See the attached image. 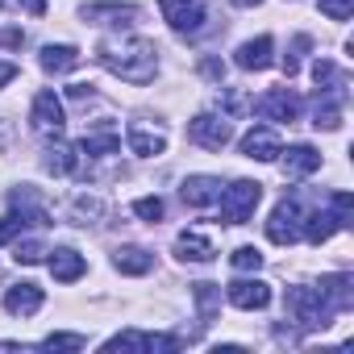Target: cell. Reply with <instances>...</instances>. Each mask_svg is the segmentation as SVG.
Masks as SVG:
<instances>
[{"label": "cell", "mask_w": 354, "mask_h": 354, "mask_svg": "<svg viewBox=\"0 0 354 354\" xmlns=\"http://www.w3.org/2000/svg\"><path fill=\"white\" fill-rule=\"evenodd\" d=\"M201 75L213 80V84H221V80H225V63H221V59H205V63H201Z\"/></svg>", "instance_id": "cell-35"}, {"label": "cell", "mask_w": 354, "mask_h": 354, "mask_svg": "<svg viewBox=\"0 0 354 354\" xmlns=\"http://www.w3.org/2000/svg\"><path fill=\"white\" fill-rule=\"evenodd\" d=\"M84 17H88L92 26H129V21L138 17V9H133V5H88Z\"/></svg>", "instance_id": "cell-21"}, {"label": "cell", "mask_w": 354, "mask_h": 354, "mask_svg": "<svg viewBox=\"0 0 354 354\" xmlns=\"http://www.w3.org/2000/svg\"><path fill=\"white\" fill-rule=\"evenodd\" d=\"M275 42H271V34H259V38H250V42H242L238 46V55H234V63L242 67V71H267L275 59Z\"/></svg>", "instance_id": "cell-10"}, {"label": "cell", "mask_w": 354, "mask_h": 354, "mask_svg": "<svg viewBox=\"0 0 354 354\" xmlns=\"http://www.w3.org/2000/svg\"><path fill=\"white\" fill-rule=\"evenodd\" d=\"M42 254H46V246H42L38 238H26V242H17V250H13V259L26 263V267H30V263H42Z\"/></svg>", "instance_id": "cell-30"}, {"label": "cell", "mask_w": 354, "mask_h": 354, "mask_svg": "<svg viewBox=\"0 0 354 354\" xmlns=\"http://www.w3.org/2000/svg\"><path fill=\"white\" fill-rule=\"evenodd\" d=\"M26 9L30 13H46V0H26Z\"/></svg>", "instance_id": "cell-39"}, {"label": "cell", "mask_w": 354, "mask_h": 354, "mask_svg": "<svg viewBox=\"0 0 354 354\" xmlns=\"http://www.w3.org/2000/svg\"><path fill=\"white\" fill-rule=\"evenodd\" d=\"M350 283H354V279H350L346 271H337V275H325L317 288H321V296L329 300V308H333V313H346V308L354 304V292H350Z\"/></svg>", "instance_id": "cell-17"}, {"label": "cell", "mask_w": 354, "mask_h": 354, "mask_svg": "<svg viewBox=\"0 0 354 354\" xmlns=\"http://www.w3.org/2000/svg\"><path fill=\"white\" fill-rule=\"evenodd\" d=\"M321 5V13L329 17V21H346L350 13H354V0H317Z\"/></svg>", "instance_id": "cell-33"}, {"label": "cell", "mask_w": 354, "mask_h": 354, "mask_svg": "<svg viewBox=\"0 0 354 354\" xmlns=\"http://www.w3.org/2000/svg\"><path fill=\"white\" fill-rule=\"evenodd\" d=\"M30 125H34L38 133H46V138H59V133L67 129V113H63V100H59L50 88L34 96V109H30Z\"/></svg>", "instance_id": "cell-6"}, {"label": "cell", "mask_w": 354, "mask_h": 354, "mask_svg": "<svg viewBox=\"0 0 354 354\" xmlns=\"http://www.w3.org/2000/svg\"><path fill=\"white\" fill-rule=\"evenodd\" d=\"M180 196H184V205H192V209H209V205H217V196H221V180H213V175H188L184 188H180Z\"/></svg>", "instance_id": "cell-11"}, {"label": "cell", "mask_w": 354, "mask_h": 354, "mask_svg": "<svg viewBox=\"0 0 354 354\" xmlns=\"http://www.w3.org/2000/svg\"><path fill=\"white\" fill-rule=\"evenodd\" d=\"M188 138H192L196 146H205V150H221V146H230L234 125H230V117H217V113H196V117L188 121Z\"/></svg>", "instance_id": "cell-4"}, {"label": "cell", "mask_w": 354, "mask_h": 354, "mask_svg": "<svg viewBox=\"0 0 354 354\" xmlns=\"http://www.w3.org/2000/svg\"><path fill=\"white\" fill-rule=\"evenodd\" d=\"M21 42H26V34H21V30H9V34H5V46H21Z\"/></svg>", "instance_id": "cell-38"}, {"label": "cell", "mask_w": 354, "mask_h": 354, "mask_svg": "<svg viewBox=\"0 0 354 354\" xmlns=\"http://www.w3.org/2000/svg\"><path fill=\"white\" fill-rule=\"evenodd\" d=\"M158 46L154 42H146V38H129V42H100V50H96V59L113 71V75H121L125 84H150L154 80V71H158Z\"/></svg>", "instance_id": "cell-1"}, {"label": "cell", "mask_w": 354, "mask_h": 354, "mask_svg": "<svg viewBox=\"0 0 354 354\" xmlns=\"http://www.w3.org/2000/svg\"><path fill=\"white\" fill-rule=\"evenodd\" d=\"M42 346H46V350H84L88 337H84V333H50Z\"/></svg>", "instance_id": "cell-31"}, {"label": "cell", "mask_w": 354, "mask_h": 354, "mask_svg": "<svg viewBox=\"0 0 354 354\" xmlns=\"http://www.w3.org/2000/svg\"><path fill=\"white\" fill-rule=\"evenodd\" d=\"M279 133L275 129H267V125H259V129H250L246 138H242V154L246 158H259V162H275L279 158Z\"/></svg>", "instance_id": "cell-12"}, {"label": "cell", "mask_w": 354, "mask_h": 354, "mask_svg": "<svg viewBox=\"0 0 354 354\" xmlns=\"http://www.w3.org/2000/svg\"><path fill=\"white\" fill-rule=\"evenodd\" d=\"M104 213V205L96 201V196H80L75 205H71V217H75V225H88V217H100Z\"/></svg>", "instance_id": "cell-27"}, {"label": "cell", "mask_w": 354, "mask_h": 354, "mask_svg": "<svg viewBox=\"0 0 354 354\" xmlns=\"http://www.w3.org/2000/svg\"><path fill=\"white\" fill-rule=\"evenodd\" d=\"M230 263H234V271H259V267H263V254H259L254 246H238V250L230 254Z\"/></svg>", "instance_id": "cell-28"}, {"label": "cell", "mask_w": 354, "mask_h": 354, "mask_svg": "<svg viewBox=\"0 0 354 354\" xmlns=\"http://www.w3.org/2000/svg\"><path fill=\"white\" fill-rule=\"evenodd\" d=\"M50 254V275L59 279V283H75L84 271H88V263H84V254L80 250H71V246H59V250H46Z\"/></svg>", "instance_id": "cell-15"}, {"label": "cell", "mask_w": 354, "mask_h": 354, "mask_svg": "<svg viewBox=\"0 0 354 354\" xmlns=\"http://www.w3.org/2000/svg\"><path fill=\"white\" fill-rule=\"evenodd\" d=\"M133 213H138L142 221H150V225H154V221H162V213H167V209H162V201H158V196H142V201H133Z\"/></svg>", "instance_id": "cell-29"}, {"label": "cell", "mask_w": 354, "mask_h": 354, "mask_svg": "<svg viewBox=\"0 0 354 354\" xmlns=\"http://www.w3.org/2000/svg\"><path fill=\"white\" fill-rule=\"evenodd\" d=\"M337 230H346V221L337 217V209H333V213H321V209H317V213H308V217H304L300 238H308L313 246H321V242H329Z\"/></svg>", "instance_id": "cell-14"}, {"label": "cell", "mask_w": 354, "mask_h": 354, "mask_svg": "<svg viewBox=\"0 0 354 354\" xmlns=\"http://www.w3.org/2000/svg\"><path fill=\"white\" fill-rule=\"evenodd\" d=\"M288 313L300 329H325L333 321V308L321 296V288H292L288 292Z\"/></svg>", "instance_id": "cell-3"}, {"label": "cell", "mask_w": 354, "mask_h": 354, "mask_svg": "<svg viewBox=\"0 0 354 354\" xmlns=\"http://www.w3.org/2000/svg\"><path fill=\"white\" fill-rule=\"evenodd\" d=\"M300 225H304V213H300V205L288 196V201H279L275 213L267 217V238H271L275 246H292V242H300Z\"/></svg>", "instance_id": "cell-5"}, {"label": "cell", "mask_w": 354, "mask_h": 354, "mask_svg": "<svg viewBox=\"0 0 354 354\" xmlns=\"http://www.w3.org/2000/svg\"><path fill=\"white\" fill-rule=\"evenodd\" d=\"M175 254H180L184 263H213V259H217L213 242H209L205 234H196V230H184L180 238H175Z\"/></svg>", "instance_id": "cell-16"}, {"label": "cell", "mask_w": 354, "mask_h": 354, "mask_svg": "<svg viewBox=\"0 0 354 354\" xmlns=\"http://www.w3.org/2000/svg\"><path fill=\"white\" fill-rule=\"evenodd\" d=\"M158 9H162V21H167L175 34H196V30L205 26L201 0H158Z\"/></svg>", "instance_id": "cell-7"}, {"label": "cell", "mask_w": 354, "mask_h": 354, "mask_svg": "<svg viewBox=\"0 0 354 354\" xmlns=\"http://www.w3.org/2000/svg\"><path fill=\"white\" fill-rule=\"evenodd\" d=\"M304 50H313V38H308V34H296V38H292V55L283 59V71H288V80L300 71V59H304Z\"/></svg>", "instance_id": "cell-26"}, {"label": "cell", "mask_w": 354, "mask_h": 354, "mask_svg": "<svg viewBox=\"0 0 354 354\" xmlns=\"http://www.w3.org/2000/svg\"><path fill=\"white\" fill-rule=\"evenodd\" d=\"M26 225H30V221H26L21 213H9L5 221H0V246H5V242H13V238H17V234L26 230Z\"/></svg>", "instance_id": "cell-34"}, {"label": "cell", "mask_w": 354, "mask_h": 354, "mask_svg": "<svg viewBox=\"0 0 354 354\" xmlns=\"http://www.w3.org/2000/svg\"><path fill=\"white\" fill-rule=\"evenodd\" d=\"M283 154V150H279ZM321 167V154L313 150V146H288V154H283V171L292 175V180H304V175H313Z\"/></svg>", "instance_id": "cell-18"}, {"label": "cell", "mask_w": 354, "mask_h": 354, "mask_svg": "<svg viewBox=\"0 0 354 354\" xmlns=\"http://www.w3.org/2000/svg\"><path fill=\"white\" fill-rule=\"evenodd\" d=\"M17 80V63H0V88Z\"/></svg>", "instance_id": "cell-37"}, {"label": "cell", "mask_w": 354, "mask_h": 354, "mask_svg": "<svg viewBox=\"0 0 354 354\" xmlns=\"http://www.w3.org/2000/svg\"><path fill=\"white\" fill-rule=\"evenodd\" d=\"M117 150H121V133L109 129V125L96 129V133H88V138L80 142V154H96V158H100V154H117Z\"/></svg>", "instance_id": "cell-24"}, {"label": "cell", "mask_w": 354, "mask_h": 354, "mask_svg": "<svg viewBox=\"0 0 354 354\" xmlns=\"http://www.w3.org/2000/svg\"><path fill=\"white\" fill-rule=\"evenodd\" d=\"M192 296H196V304H201V317L213 321V317H217V304H221V288H217V283H192Z\"/></svg>", "instance_id": "cell-25"}, {"label": "cell", "mask_w": 354, "mask_h": 354, "mask_svg": "<svg viewBox=\"0 0 354 354\" xmlns=\"http://www.w3.org/2000/svg\"><path fill=\"white\" fill-rule=\"evenodd\" d=\"M113 267H117L121 275H146V271L154 267V254H150V250H142V246H117Z\"/></svg>", "instance_id": "cell-20"}, {"label": "cell", "mask_w": 354, "mask_h": 354, "mask_svg": "<svg viewBox=\"0 0 354 354\" xmlns=\"http://www.w3.org/2000/svg\"><path fill=\"white\" fill-rule=\"evenodd\" d=\"M225 113H230V117H242V113H254V100H250L246 92H238V88H230V92H225Z\"/></svg>", "instance_id": "cell-32"}, {"label": "cell", "mask_w": 354, "mask_h": 354, "mask_svg": "<svg viewBox=\"0 0 354 354\" xmlns=\"http://www.w3.org/2000/svg\"><path fill=\"white\" fill-rule=\"evenodd\" d=\"M80 67V50L75 46H67V42H50V46H42V71H50V75H63V71H75Z\"/></svg>", "instance_id": "cell-19"}, {"label": "cell", "mask_w": 354, "mask_h": 354, "mask_svg": "<svg viewBox=\"0 0 354 354\" xmlns=\"http://www.w3.org/2000/svg\"><path fill=\"white\" fill-rule=\"evenodd\" d=\"M67 96H71V100H92V84H71Z\"/></svg>", "instance_id": "cell-36"}, {"label": "cell", "mask_w": 354, "mask_h": 354, "mask_svg": "<svg viewBox=\"0 0 354 354\" xmlns=\"http://www.w3.org/2000/svg\"><path fill=\"white\" fill-rule=\"evenodd\" d=\"M221 221L225 225H246L250 217H254V209H259V201H263V184H254V180H234L230 188H221Z\"/></svg>", "instance_id": "cell-2"}, {"label": "cell", "mask_w": 354, "mask_h": 354, "mask_svg": "<svg viewBox=\"0 0 354 354\" xmlns=\"http://www.w3.org/2000/svg\"><path fill=\"white\" fill-rule=\"evenodd\" d=\"M225 296H230L234 308L254 313V308H267V304H271V283H263V279H234Z\"/></svg>", "instance_id": "cell-9"}, {"label": "cell", "mask_w": 354, "mask_h": 354, "mask_svg": "<svg viewBox=\"0 0 354 354\" xmlns=\"http://www.w3.org/2000/svg\"><path fill=\"white\" fill-rule=\"evenodd\" d=\"M234 5H238V9H254V5H259V0H234Z\"/></svg>", "instance_id": "cell-40"}, {"label": "cell", "mask_w": 354, "mask_h": 354, "mask_svg": "<svg viewBox=\"0 0 354 354\" xmlns=\"http://www.w3.org/2000/svg\"><path fill=\"white\" fill-rule=\"evenodd\" d=\"M80 146H67V142H55L50 150H46V171L50 175H75L80 171Z\"/></svg>", "instance_id": "cell-22"}, {"label": "cell", "mask_w": 354, "mask_h": 354, "mask_svg": "<svg viewBox=\"0 0 354 354\" xmlns=\"http://www.w3.org/2000/svg\"><path fill=\"white\" fill-rule=\"evenodd\" d=\"M129 150L142 154V158H150V154H162V150H167V138H162V129L133 125V129H129Z\"/></svg>", "instance_id": "cell-23"}, {"label": "cell", "mask_w": 354, "mask_h": 354, "mask_svg": "<svg viewBox=\"0 0 354 354\" xmlns=\"http://www.w3.org/2000/svg\"><path fill=\"white\" fill-rule=\"evenodd\" d=\"M254 109H259V117H267V121H296V117H300V100H296L292 88H271V92H263Z\"/></svg>", "instance_id": "cell-8"}, {"label": "cell", "mask_w": 354, "mask_h": 354, "mask_svg": "<svg viewBox=\"0 0 354 354\" xmlns=\"http://www.w3.org/2000/svg\"><path fill=\"white\" fill-rule=\"evenodd\" d=\"M42 300H46V292H42L38 283H13V288L5 292V313H13V317H34V313L42 308Z\"/></svg>", "instance_id": "cell-13"}]
</instances>
